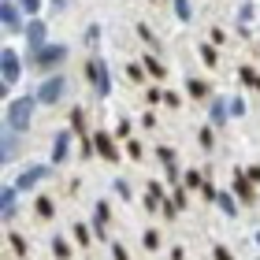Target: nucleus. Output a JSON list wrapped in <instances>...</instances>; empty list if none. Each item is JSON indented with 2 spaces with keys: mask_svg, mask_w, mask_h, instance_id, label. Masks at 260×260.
Masks as SVG:
<instances>
[{
  "mask_svg": "<svg viewBox=\"0 0 260 260\" xmlns=\"http://www.w3.org/2000/svg\"><path fill=\"white\" fill-rule=\"evenodd\" d=\"M30 108H34V97L11 101V108H8V126H11V130H26V126H30Z\"/></svg>",
  "mask_w": 260,
  "mask_h": 260,
  "instance_id": "obj_1",
  "label": "nucleus"
},
{
  "mask_svg": "<svg viewBox=\"0 0 260 260\" xmlns=\"http://www.w3.org/2000/svg\"><path fill=\"white\" fill-rule=\"evenodd\" d=\"M0 82H4V86L19 82V56L11 52V49H4V52H0Z\"/></svg>",
  "mask_w": 260,
  "mask_h": 260,
  "instance_id": "obj_2",
  "label": "nucleus"
},
{
  "mask_svg": "<svg viewBox=\"0 0 260 260\" xmlns=\"http://www.w3.org/2000/svg\"><path fill=\"white\" fill-rule=\"evenodd\" d=\"M86 71H89V82H93V89H97L101 97H104V93L112 89V86H108V71H104V63H101V60H89V63H86Z\"/></svg>",
  "mask_w": 260,
  "mask_h": 260,
  "instance_id": "obj_3",
  "label": "nucleus"
},
{
  "mask_svg": "<svg viewBox=\"0 0 260 260\" xmlns=\"http://www.w3.org/2000/svg\"><path fill=\"white\" fill-rule=\"evenodd\" d=\"M63 97V78L56 75V78H45V86H41V93H38V101L41 104H56Z\"/></svg>",
  "mask_w": 260,
  "mask_h": 260,
  "instance_id": "obj_4",
  "label": "nucleus"
},
{
  "mask_svg": "<svg viewBox=\"0 0 260 260\" xmlns=\"http://www.w3.org/2000/svg\"><path fill=\"white\" fill-rule=\"evenodd\" d=\"M63 56H67V49H63V45H45V49H38V63L52 67V63H60Z\"/></svg>",
  "mask_w": 260,
  "mask_h": 260,
  "instance_id": "obj_5",
  "label": "nucleus"
},
{
  "mask_svg": "<svg viewBox=\"0 0 260 260\" xmlns=\"http://www.w3.org/2000/svg\"><path fill=\"white\" fill-rule=\"evenodd\" d=\"M26 45H30V49H45V22L34 19L26 26Z\"/></svg>",
  "mask_w": 260,
  "mask_h": 260,
  "instance_id": "obj_6",
  "label": "nucleus"
},
{
  "mask_svg": "<svg viewBox=\"0 0 260 260\" xmlns=\"http://www.w3.org/2000/svg\"><path fill=\"white\" fill-rule=\"evenodd\" d=\"M45 175H49V168H30V171H22V175H19V182H15V186H19V190H30V186H34V182H41Z\"/></svg>",
  "mask_w": 260,
  "mask_h": 260,
  "instance_id": "obj_7",
  "label": "nucleus"
},
{
  "mask_svg": "<svg viewBox=\"0 0 260 260\" xmlns=\"http://www.w3.org/2000/svg\"><path fill=\"white\" fill-rule=\"evenodd\" d=\"M15 197H19V186H11V190L0 193V205H4V219L15 216Z\"/></svg>",
  "mask_w": 260,
  "mask_h": 260,
  "instance_id": "obj_8",
  "label": "nucleus"
},
{
  "mask_svg": "<svg viewBox=\"0 0 260 260\" xmlns=\"http://www.w3.org/2000/svg\"><path fill=\"white\" fill-rule=\"evenodd\" d=\"M67 145H71V134H56V141H52V160L56 164L67 156Z\"/></svg>",
  "mask_w": 260,
  "mask_h": 260,
  "instance_id": "obj_9",
  "label": "nucleus"
},
{
  "mask_svg": "<svg viewBox=\"0 0 260 260\" xmlns=\"http://www.w3.org/2000/svg\"><path fill=\"white\" fill-rule=\"evenodd\" d=\"M0 19H4V26H8V30H15V26H19V11L11 8V4L0 8Z\"/></svg>",
  "mask_w": 260,
  "mask_h": 260,
  "instance_id": "obj_10",
  "label": "nucleus"
},
{
  "mask_svg": "<svg viewBox=\"0 0 260 260\" xmlns=\"http://www.w3.org/2000/svg\"><path fill=\"white\" fill-rule=\"evenodd\" d=\"M97 152H101L104 160H115V145H112V141L104 138V134H97Z\"/></svg>",
  "mask_w": 260,
  "mask_h": 260,
  "instance_id": "obj_11",
  "label": "nucleus"
},
{
  "mask_svg": "<svg viewBox=\"0 0 260 260\" xmlns=\"http://www.w3.org/2000/svg\"><path fill=\"white\" fill-rule=\"evenodd\" d=\"M227 112H231V104H227V101H216V104H212V119H216V123L227 119Z\"/></svg>",
  "mask_w": 260,
  "mask_h": 260,
  "instance_id": "obj_12",
  "label": "nucleus"
},
{
  "mask_svg": "<svg viewBox=\"0 0 260 260\" xmlns=\"http://www.w3.org/2000/svg\"><path fill=\"white\" fill-rule=\"evenodd\" d=\"M216 205L227 212V216H234V197H227V193H216Z\"/></svg>",
  "mask_w": 260,
  "mask_h": 260,
  "instance_id": "obj_13",
  "label": "nucleus"
},
{
  "mask_svg": "<svg viewBox=\"0 0 260 260\" xmlns=\"http://www.w3.org/2000/svg\"><path fill=\"white\" fill-rule=\"evenodd\" d=\"M175 11H179V19H190V0H175Z\"/></svg>",
  "mask_w": 260,
  "mask_h": 260,
  "instance_id": "obj_14",
  "label": "nucleus"
},
{
  "mask_svg": "<svg viewBox=\"0 0 260 260\" xmlns=\"http://www.w3.org/2000/svg\"><path fill=\"white\" fill-rule=\"evenodd\" d=\"M145 201H149V208H156L160 205V186H149V197Z\"/></svg>",
  "mask_w": 260,
  "mask_h": 260,
  "instance_id": "obj_15",
  "label": "nucleus"
},
{
  "mask_svg": "<svg viewBox=\"0 0 260 260\" xmlns=\"http://www.w3.org/2000/svg\"><path fill=\"white\" fill-rule=\"evenodd\" d=\"M238 193H242V201H253V190H249V182H245V179H238Z\"/></svg>",
  "mask_w": 260,
  "mask_h": 260,
  "instance_id": "obj_16",
  "label": "nucleus"
},
{
  "mask_svg": "<svg viewBox=\"0 0 260 260\" xmlns=\"http://www.w3.org/2000/svg\"><path fill=\"white\" fill-rule=\"evenodd\" d=\"M11 152H15V138L8 134V138H4V160H11Z\"/></svg>",
  "mask_w": 260,
  "mask_h": 260,
  "instance_id": "obj_17",
  "label": "nucleus"
},
{
  "mask_svg": "<svg viewBox=\"0 0 260 260\" xmlns=\"http://www.w3.org/2000/svg\"><path fill=\"white\" fill-rule=\"evenodd\" d=\"M19 4H22V11H30V15H34V11L41 8V0H19Z\"/></svg>",
  "mask_w": 260,
  "mask_h": 260,
  "instance_id": "obj_18",
  "label": "nucleus"
},
{
  "mask_svg": "<svg viewBox=\"0 0 260 260\" xmlns=\"http://www.w3.org/2000/svg\"><path fill=\"white\" fill-rule=\"evenodd\" d=\"M160 160L168 164V168H175V152H171V149H160Z\"/></svg>",
  "mask_w": 260,
  "mask_h": 260,
  "instance_id": "obj_19",
  "label": "nucleus"
},
{
  "mask_svg": "<svg viewBox=\"0 0 260 260\" xmlns=\"http://www.w3.org/2000/svg\"><path fill=\"white\" fill-rule=\"evenodd\" d=\"M190 93L193 97H205V82H190Z\"/></svg>",
  "mask_w": 260,
  "mask_h": 260,
  "instance_id": "obj_20",
  "label": "nucleus"
},
{
  "mask_svg": "<svg viewBox=\"0 0 260 260\" xmlns=\"http://www.w3.org/2000/svg\"><path fill=\"white\" fill-rule=\"evenodd\" d=\"M52 249H56V256H67V242L56 238V242H52Z\"/></svg>",
  "mask_w": 260,
  "mask_h": 260,
  "instance_id": "obj_21",
  "label": "nucleus"
},
{
  "mask_svg": "<svg viewBox=\"0 0 260 260\" xmlns=\"http://www.w3.org/2000/svg\"><path fill=\"white\" fill-rule=\"evenodd\" d=\"M75 234H78V242H86V245H89V231H86V227H82V223H78V227H75Z\"/></svg>",
  "mask_w": 260,
  "mask_h": 260,
  "instance_id": "obj_22",
  "label": "nucleus"
},
{
  "mask_svg": "<svg viewBox=\"0 0 260 260\" xmlns=\"http://www.w3.org/2000/svg\"><path fill=\"white\" fill-rule=\"evenodd\" d=\"M112 256H115V260H126V249H123V245H115V249H112Z\"/></svg>",
  "mask_w": 260,
  "mask_h": 260,
  "instance_id": "obj_23",
  "label": "nucleus"
},
{
  "mask_svg": "<svg viewBox=\"0 0 260 260\" xmlns=\"http://www.w3.org/2000/svg\"><path fill=\"white\" fill-rule=\"evenodd\" d=\"M216 260H231V253L227 249H216Z\"/></svg>",
  "mask_w": 260,
  "mask_h": 260,
  "instance_id": "obj_24",
  "label": "nucleus"
},
{
  "mask_svg": "<svg viewBox=\"0 0 260 260\" xmlns=\"http://www.w3.org/2000/svg\"><path fill=\"white\" fill-rule=\"evenodd\" d=\"M256 242H260V234H256Z\"/></svg>",
  "mask_w": 260,
  "mask_h": 260,
  "instance_id": "obj_25",
  "label": "nucleus"
}]
</instances>
